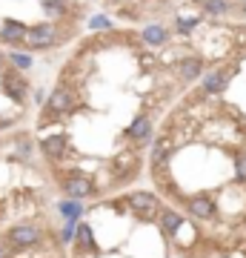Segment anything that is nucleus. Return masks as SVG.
<instances>
[{
  "mask_svg": "<svg viewBox=\"0 0 246 258\" xmlns=\"http://www.w3.org/2000/svg\"><path fill=\"white\" fill-rule=\"evenodd\" d=\"M229 78H232L229 72H209L206 78H203V89H206L209 95H218V92H223V89H226Z\"/></svg>",
  "mask_w": 246,
  "mask_h": 258,
  "instance_id": "12",
  "label": "nucleus"
},
{
  "mask_svg": "<svg viewBox=\"0 0 246 258\" xmlns=\"http://www.w3.org/2000/svg\"><path fill=\"white\" fill-rule=\"evenodd\" d=\"M60 212H63L69 221H77V218H80V204L74 201V198H72V201H63V204H60Z\"/></svg>",
  "mask_w": 246,
  "mask_h": 258,
  "instance_id": "20",
  "label": "nucleus"
},
{
  "mask_svg": "<svg viewBox=\"0 0 246 258\" xmlns=\"http://www.w3.org/2000/svg\"><path fill=\"white\" fill-rule=\"evenodd\" d=\"M3 63H6V57L0 55V72H3Z\"/></svg>",
  "mask_w": 246,
  "mask_h": 258,
  "instance_id": "25",
  "label": "nucleus"
},
{
  "mask_svg": "<svg viewBox=\"0 0 246 258\" xmlns=\"http://www.w3.org/2000/svg\"><path fill=\"white\" fill-rule=\"evenodd\" d=\"M57 43V29L52 23H37V26L29 29V37H26V46L32 49H49Z\"/></svg>",
  "mask_w": 246,
  "mask_h": 258,
  "instance_id": "1",
  "label": "nucleus"
},
{
  "mask_svg": "<svg viewBox=\"0 0 246 258\" xmlns=\"http://www.w3.org/2000/svg\"><path fill=\"white\" fill-rule=\"evenodd\" d=\"M240 15H243V18H246V3H243V6H240Z\"/></svg>",
  "mask_w": 246,
  "mask_h": 258,
  "instance_id": "26",
  "label": "nucleus"
},
{
  "mask_svg": "<svg viewBox=\"0 0 246 258\" xmlns=\"http://www.w3.org/2000/svg\"><path fill=\"white\" fill-rule=\"evenodd\" d=\"M175 69H178V78H181V81L192 83L195 78H201V72H203V63L198 60V57H183L181 63L175 66Z\"/></svg>",
  "mask_w": 246,
  "mask_h": 258,
  "instance_id": "8",
  "label": "nucleus"
},
{
  "mask_svg": "<svg viewBox=\"0 0 246 258\" xmlns=\"http://www.w3.org/2000/svg\"><path fill=\"white\" fill-rule=\"evenodd\" d=\"M74 244L80 249H95V235H92L89 224H77V230H74Z\"/></svg>",
  "mask_w": 246,
  "mask_h": 258,
  "instance_id": "14",
  "label": "nucleus"
},
{
  "mask_svg": "<svg viewBox=\"0 0 246 258\" xmlns=\"http://www.w3.org/2000/svg\"><path fill=\"white\" fill-rule=\"evenodd\" d=\"M140 37H143L146 46H163L166 40H169V32H166V26H160V23H149V26L140 32Z\"/></svg>",
  "mask_w": 246,
  "mask_h": 258,
  "instance_id": "10",
  "label": "nucleus"
},
{
  "mask_svg": "<svg viewBox=\"0 0 246 258\" xmlns=\"http://www.w3.org/2000/svg\"><path fill=\"white\" fill-rule=\"evenodd\" d=\"M63 189L69 198H86V195H92V181L86 175H72V178H66L63 181Z\"/></svg>",
  "mask_w": 246,
  "mask_h": 258,
  "instance_id": "5",
  "label": "nucleus"
},
{
  "mask_svg": "<svg viewBox=\"0 0 246 258\" xmlns=\"http://www.w3.org/2000/svg\"><path fill=\"white\" fill-rule=\"evenodd\" d=\"M3 92L9 95L12 101L23 103V101H26V95H29V83L23 81L18 72H6V75H3Z\"/></svg>",
  "mask_w": 246,
  "mask_h": 258,
  "instance_id": "3",
  "label": "nucleus"
},
{
  "mask_svg": "<svg viewBox=\"0 0 246 258\" xmlns=\"http://www.w3.org/2000/svg\"><path fill=\"white\" fill-rule=\"evenodd\" d=\"M129 207H132L137 215H152L155 207H157V198L149 195V192H135V195H129Z\"/></svg>",
  "mask_w": 246,
  "mask_h": 258,
  "instance_id": "7",
  "label": "nucleus"
},
{
  "mask_svg": "<svg viewBox=\"0 0 246 258\" xmlns=\"http://www.w3.org/2000/svg\"><path fill=\"white\" fill-rule=\"evenodd\" d=\"M89 26L95 29V32H109V29H112V20L103 18V15H95V18L89 20Z\"/></svg>",
  "mask_w": 246,
  "mask_h": 258,
  "instance_id": "22",
  "label": "nucleus"
},
{
  "mask_svg": "<svg viewBox=\"0 0 246 258\" xmlns=\"http://www.w3.org/2000/svg\"><path fill=\"white\" fill-rule=\"evenodd\" d=\"M0 258H6V247L3 244H0Z\"/></svg>",
  "mask_w": 246,
  "mask_h": 258,
  "instance_id": "24",
  "label": "nucleus"
},
{
  "mask_svg": "<svg viewBox=\"0 0 246 258\" xmlns=\"http://www.w3.org/2000/svg\"><path fill=\"white\" fill-rule=\"evenodd\" d=\"M49 109L52 112H60V115H66V112L74 109V98L69 89H55V92L49 95Z\"/></svg>",
  "mask_w": 246,
  "mask_h": 258,
  "instance_id": "6",
  "label": "nucleus"
},
{
  "mask_svg": "<svg viewBox=\"0 0 246 258\" xmlns=\"http://www.w3.org/2000/svg\"><path fill=\"white\" fill-rule=\"evenodd\" d=\"M181 224H183V218L178 212H163V215H160V227H163L166 235H175V232L181 230Z\"/></svg>",
  "mask_w": 246,
  "mask_h": 258,
  "instance_id": "15",
  "label": "nucleus"
},
{
  "mask_svg": "<svg viewBox=\"0 0 246 258\" xmlns=\"http://www.w3.org/2000/svg\"><path fill=\"white\" fill-rule=\"evenodd\" d=\"M40 6H43V12L49 15V18H63V15H66L63 0H43Z\"/></svg>",
  "mask_w": 246,
  "mask_h": 258,
  "instance_id": "19",
  "label": "nucleus"
},
{
  "mask_svg": "<svg viewBox=\"0 0 246 258\" xmlns=\"http://www.w3.org/2000/svg\"><path fill=\"white\" fill-rule=\"evenodd\" d=\"M169 152H172V144L169 141H157L155 144V149H152V164H163L166 158H169Z\"/></svg>",
  "mask_w": 246,
  "mask_h": 258,
  "instance_id": "17",
  "label": "nucleus"
},
{
  "mask_svg": "<svg viewBox=\"0 0 246 258\" xmlns=\"http://www.w3.org/2000/svg\"><path fill=\"white\" fill-rule=\"evenodd\" d=\"M40 149H43L46 158H63L66 152V135H52V138H43V144H40Z\"/></svg>",
  "mask_w": 246,
  "mask_h": 258,
  "instance_id": "11",
  "label": "nucleus"
},
{
  "mask_svg": "<svg viewBox=\"0 0 246 258\" xmlns=\"http://www.w3.org/2000/svg\"><path fill=\"white\" fill-rule=\"evenodd\" d=\"M229 9H232V6H229L226 0H203V12H206L209 18H223Z\"/></svg>",
  "mask_w": 246,
  "mask_h": 258,
  "instance_id": "16",
  "label": "nucleus"
},
{
  "mask_svg": "<svg viewBox=\"0 0 246 258\" xmlns=\"http://www.w3.org/2000/svg\"><path fill=\"white\" fill-rule=\"evenodd\" d=\"M235 175H237V181H246V155L235 158Z\"/></svg>",
  "mask_w": 246,
  "mask_h": 258,
  "instance_id": "23",
  "label": "nucleus"
},
{
  "mask_svg": "<svg viewBox=\"0 0 246 258\" xmlns=\"http://www.w3.org/2000/svg\"><path fill=\"white\" fill-rule=\"evenodd\" d=\"M186 204H189V212L195 218H212V215H215V201L206 198V195H195V198H189Z\"/></svg>",
  "mask_w": 246,
  "mask_h": 258,
  "instance_id": "9",
  "label": "nucleus"
},
{
  "mask_svg": "<svg viewBox=\"0 0 246 258\" xmlns=\"http://www.w3.org/2000/svg\"><path fill=\"white\" fill-rule=\"evenodd\" d=\"M9 63L23 72V69H32L35 60H32V55H26V52H9Z\"/></svg>",
  "mask_w": 246,
  "mask_h": 258,
  "instance_id": "18",
  "label": "nucleus"
},
{
  "mask_svg": "<svg viewBox=\"0 0 246 258\" xmlns=\"http://www.w3.org/2000/svg\"><path fill=\"white\" fill-rule=\"evenodd\" d=\"M198 23H201V18H178L175 20V26H178V32H192V29H198Z\"/></svg>",
  "mask_w": 246,
  "mask_h": 258,
  "instance_id": "21",
  "label": "nucleus"
},
{
  "mask_svg": "<svg viewBox=\"0 0 246 258\" xmlns=\"http://www.w3.org/2000/svg\"><path fill=\"white\" fill-rule=\"evenodd\" d=\"M29 37V26L18 23V20L6 18L3 20V29H0V40H6V43H26Z\"/></svg>",
  "mask_w": 246,
  "mask_h": 258,
  "instance_id": "4",
  "label": "nucleus"
},
{
  "mask_svg": "<svg viewBox=\"0 0 246 258\" xmlns=\"http://www.w3.org/2000/svg\"><path fill=\"white\" fill-rule=\"evenodd\" d=\"M37 241H40V230H37L35 224H20L15 230H9V244L18 249H26V247H35Z\"/></svg>",
  "mask_w": 246,
  "mask_h": 258,
  "instance_id": "2",
  "label": "nucleus"
},
{
  "mask_svg": "<svg viewBox=\"0 0 246 258\" xmlns=\"http://www.w3.org/2000/svg\"><path fill=\"white\" fill-rule=\"evenodd\" d=\"M126 132H129V138H135V141H149V135H152V120L146 118V115H140V118L132 120V126Z\"/></svg>",
  "mask_w": 246,
  "mask_h": 258,
  "instance_id": "13",
  "label": "nucleus"
}]
</instances>
